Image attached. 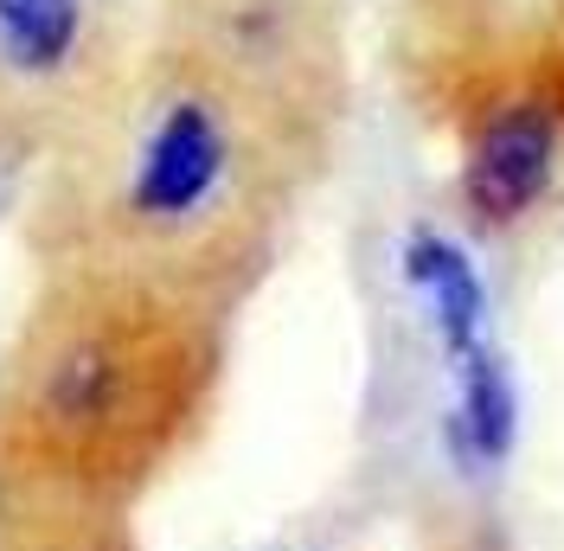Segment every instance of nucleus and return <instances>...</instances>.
Segmentation results:
<instances>
[{"instance_id":"1","label":"nucleus","mask_w":564,"mask_h":551,"mask_svg":"<svg viewBox=\"0 0 564 551\" xmlns=\"http://www.w3.org/2000/svg\"><path fill=\"white\" fill-rule=\"evenodd\" d=\"M212 341L135 302L84 309L0 398V526L13 551L122 532V514L193 449Z\"/></svg>"},{"instance_id":"3","label":"nucleus","mask_w":564,"mask_h":551,"mask_svg":"<svg viewBox=\"0 0 564 551\" xmlns=\"http://www.w3.org/2000/svg\"><path fill=\"white\" fill-rule=\"evenodd\" d=\"M558 154H564V122L552 104H539V97L494 104L475 122L468 161H462V199H468V212L481 225H520L552 193Z\"/></svg>"},{"instance_id":"6","label":"nucleus","mask_w":564,"mask_h":551,"mask_svg":"<svg viewBox=\"0 0 564 551\" xmlns=\"http://www.w3.org/2000/svg\"><path fill=\"white\" fill-rule=\"evenodd\" d=\"M436 551H481L475 539H449V545H436Z\"/></svg>"},{"instance_id":"5","label":"nucleus","mask_w":564,"mask_h":551,"mask_svg":"<svg viewBox=\"0 0 564 551\" xmlns=\"http://www.w3.org/2000/svg\"><path fill=\"white\" fill-rule=\"evenodd\" d=\"M45 551H122V532H90V539H65V545H45Z\"/></svg>"},{"instance_id":"4","label":"nucleus","mask_w":564,"mask_h":551,"mask_svg":"<svg viewBox=\"0 0 564 551\" xmlns=\"http://www.w3.org/2000/svg\"><path fill=\"white\" fill-rule=\"evenodd\" d=\"M77 0H0V58L13 71H58L77 45Z\"/></svg>"},{"instance_id":"2","label":"nucleus","mask_w":564,"mask_h":551,"mask_svg":"<svg viewBox=\"0 0 564 551\" xmlns=\"http://www.w3.org/2000/svg\"><path fill=\"white\" fill-rule=\"evenodd\" d=\"M238 168V141L206 97H180L154 116L148 141L135 148V168L122 186V212L141 231H193L225 199Z\"/></svg>"}]
</instances>
